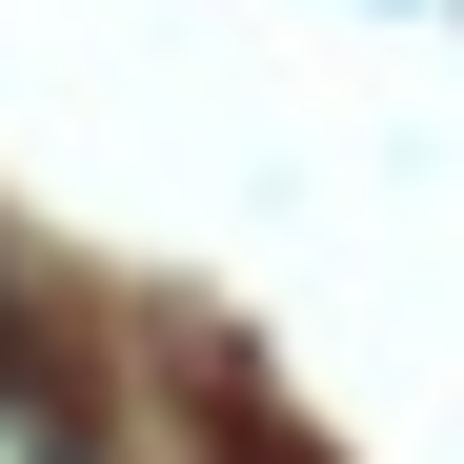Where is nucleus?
<instances>
[{
	"instance_id": "f257e3e1",
	"label": "nucleus",
	"mask_w": 464,
	"mask_h": 464,
	"mask_svg": "<svg viewBox=\"0 0 464 464\" xmlns=\"http://www.w3.org/2000/svg\"><path fill=\"white\" fill-rule=\"evenodd\" d=\"M0 464H61V424H41V404H21V383H0Z\"/></svg>"
}]
</instances>
